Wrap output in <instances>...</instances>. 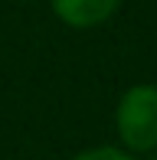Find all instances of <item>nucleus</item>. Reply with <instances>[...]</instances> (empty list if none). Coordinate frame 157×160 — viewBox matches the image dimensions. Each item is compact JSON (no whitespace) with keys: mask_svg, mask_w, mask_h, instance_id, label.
<instances>
[{"mask_svg":"<svg viewBox=\"0 0 157 160\" xmlns=\"http://www.w3.org/2000/svg\"><path fill=\"white\" fill-rule=\"evenodd\" d=\"M118 134L131 150H154L157 147V88L134 85L118 101Z\"/></svg>","mask_w":157,"mask_h":160,"instance_id":"f257e3e1","label":"nucleus"},{"mask_svg":"<svg viewBox=\"0 0 157 160\" xmlns=\"http://www.w3.org/2000/svg\"><path fill=\"white\" fill-rule=\"evenodd\" d=\"M75 160H131L128 154H121L115 147H95V150H85V154H78Z\"/></svg>","mask_w":157,"mask_h":160,"instance_id":"7ed1b4c3","label":"nucleus"},{"mask_svg":"<svg viewBox=\"0 0 157 160\" xmlns=\"http://www.w3.org/2000/svg\"><path fill=\"white\" fill-rule=\"evenodd\" d=\"M118 0H53V10L59 13V20H66L69 26H98L102 20H108L115 13Z\"/></svg>","mask_w":157,"mask_h":160,"instance_id":"f03ea898","label":"nucleus"},{"mask_svg":"<svg viewBox=\"0 0 157 160\" xmlns=\"http://www.w3.org/2000/svg\"><path fill=\"white\" fill-rule=\"evenodd\" d=\"M154 160H157V157H154Z\"/></svg>","mask_w":157,"mask_h":160,"instance_id":"20e7f679","label":"nucleus"}]
</instances>
